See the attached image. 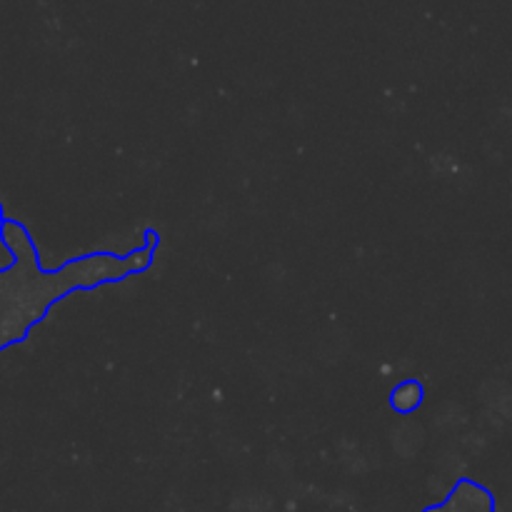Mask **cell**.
I'll return each instance as SVG.
<instances>
[{
    "label": "cell",
    "mask_w": 512,
    "mask_h": 512,
    "mask_svg": "<svg viewBox=\"0 0 512 512\" xmlns=\"http://www.w3.org/2000/svg\"><path fill=\"white\" fill-rule=\"evenodd\" d=\"M448 512H493V498H490L488 490H483L475 483H460L455 488V493L450 495L448 505H445Z\"/></svg>",
    "instance_id": "cell-1"
},
{
    "label": "cell",
    "mask_w": 512,
    "mask_h": 512,
    "mask_svg": "<svg viewBox=\"0 0 512 512\" xmlns=\"http://www.w3.org/2000/svg\"><path fill=\"white\" fill-rule=\"evenodd\" d=\"M425 398L423 385L415 383V380H408V383H400L398 388L390 395V405H393L398 413H413L415 408H420Z\"/></svg>",
    "instance_id": "cell-2"
},
{
    "label": "cell",
    "mask_w": 512,
    "mask_h": 512,
    "mask_svg": "<svg viewBox=\"0 0 512 512\" xmlns=\"http://www.w3.org/2000/svg\"><path fill=\"white\" fill-rule=\"evenodd\" d=\"M425 512H448L445 508H430V510H425Z\"/></svg>",
    "instance_id": "cell-3"
}]
</instances>
